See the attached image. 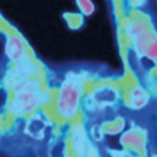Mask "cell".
<instances>
[{"label": "cell", "instance_id": "obj_2", "mask_svg": "<svg viewBox=\"0 0 157 157\" xmlns=\"http://www.w3.org/2000/svg\"><path fill=\"white\" fill-rule=\"evenodd\" d=\"M84 90V80L80 75L70 73L66 76L56 95L55 109L62 119H72L80 109V102Z\"/></svg>", "mask_w": 157, "mask_h": 157}, {"label": "cell", "instance_id": "obj_1", "mask_svg": "<svg viewBox=\"0 0 157 157\" xmlns=\"http://www.w3.org/2000/svg\"><path fill=\"white\" fill-rule=\"evenodd\" d=\"M14 97L9 105V109L13 115H27L42 107L48 100V94L41 88L38 80L28 78L18 82L11 87Z\"/></svg>", "mask_w": 157, "mask_h": 157}, {"label": "cell", "instance_id": "obj_5", "mask_svg": "<svg viewBox=\"0 0 157 157\" xmlns=\"http://www.w3.org/2000/svg\"><path fill=\"white\" fill-rule=\"evenodd\" d=\"M6 55L11 62L17 63L20 60H23L24 58H27V46L24 39L17 34H11L6 41Z\"/></svg>", "mask_w": 157, "mask_h": 157}, {"label": "cell", "instance_id": "obj_6", "mask_svg": "<svg viewBox=\"0 0 157 157\" xmlns=\"http://www.w3.org/2000/svg\"><path fill=\"white\" fill-rule=\"evenodd\" d=\"M128 102H129V107L132 109H142L149 102V94L146 93L144 88L139 87V86H135L131 91H129Z\"/></svg>", "mask_w": 157, "mask_h": 157}, {"label": "cell", "instance_id": "obj_8", "mask_svg": "<svg viewBox=\"0 0 157 157\" xmlns=\"http://www.w3.org/2000/svg\"><path fill=\"white\" fill-rule=\"evenodd\" d=\"M77 4L83 10V13L86 14H91L94 11V6H93V3L90 0H77Z\"/></svg>", "mask_w": 157, "mask_h": 157}, {"label": "cell", "instance_id": "obj_4", "mask_svg": "<svg viewBox=\"0 0 157 157\" xmlns=\"http://www.w3.org/2000/svg\"><path fill=\"white\" fill-rule=\"evenodd\" d=\"M36 73V65L31 60V59L27 56L23 60L16 63L14 69L10 72V75L7 76V84L11 88L14 84H17L18 82H23V80H28V78H34Z\"/></svg>", "mask_w": 157, "mask_h": 157}, {"label": "cell", "instance_id": "obj_3", "mask_svg": "<svg viewBox=\"0 0 157 157\" xmlns=\"http://www.w3.org/2000/svg\"><path fill=\"white\" fill-rule=\"evenodd\" d=\"M70 147L75 157H90L91 143L88 140L86 129L82 124H76L70 132Z\"/></svg>", "mask_w": 157, "mask_h": 157}, {"label": "cell", "instance_id": "obj_7", "mask_svg": "<svg viewBox=\"0 0 157 157\" xmlns=\"http://www.w3.org/2000/svg\"><path fill=\"white\" fill-rule=\"evenodd\" d=\"M44 129H45V125L39 121L38 118L29 119L28 125H27V132H28L29 135H33L34 137H41L42 136Z\"/></svg>", "mask_w": 157, "mask_h": 157}]
</instances>
